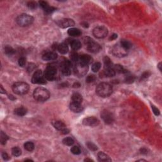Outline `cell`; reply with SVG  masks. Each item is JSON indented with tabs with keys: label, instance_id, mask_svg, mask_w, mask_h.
Here are the masks:
<instances>
[{
	"label": "cell",
	"instance_id": "9a60e30c",
	"mask_svg": "<svg viewBox=\"0 0 162 162\" xmlns=\"http://www.w3.org/2000/svg\"><path fill=\"white\" fill-rule=\"evenodd\" d=\"M43 59L45 61H52L55 60L57 59L58 55L55 52L49 51V52L46 53L43 55Z\"/></svg>",
	"mask_w": 162,
	"mask_h": 162
},
{
	"label": "cell",
	"instance_id": "b9f144b4",
	"mask_svg": "<svg viewBox=\"0 0 162 162\" xmlns=\"http://www.w3.org/2000/svg\"><path fill=\"white\" fill-rule=\"evenodd\" d=\"M135 80V77L133 75H128L127 77L125 78V82L128 84L132 83Z\"/></svg>",
	"mask_w": 162,
	"mask_h": 162
},
{
	"label": "cell",
	"instance_id": "ab89813d",
	"mask_svg": "<svg viewBox=\"0 0 162 162\" xmlns=\"http://www.w3.org/2000/svg\"><path fill=\"white\" fill-rule=\"evenodd\" d=\"M27 6L29 8L34 10V9H36L37 8V4L35 1H29L27 3Z\"/></svg>",
	"mask_w": 162,
	"mask_h": 162
},
{
	"label": "cell",
	"instance_id": "4fadbf2b",
	"mask_svg": "<svg viewBox=\"0 0 162 162\" xmlns=\"http://www.w3.org/2000/svg\"><path fill=\"white\" fill-rule=\"evenodd\" d=\"M62 66V72L65 76H69L71 74L70 68L72 67V63L69 60H65L61 65Z\"/></svg>",
	"mask_w": 162,
	"mask_h": 162
},
{
	"label": "cell",
	"instance_id": "bcb514c9",
	"mask_svg": "<svg viewBox=\"0 0 162 162\" xmlns=\"http://www.w3.org/2000/svg\"><path fill=\"white\" fill-rule=\"evenodd\" d=\"M61 132H62L63 134H67L69 133V130H68V129H67V127H66L65 129H64L63 130H62V131H61Z\"/></svg>",
	"mask_w": 162,
	"mask_h": 162
},
{
	"label": "cell",
	"instance_id": "cb8c5ba5",
	"mask_svg": "<svg viewBox=\"0 0 162 162\" xmlns=\"http://www.w3.org/2000/svg\"><path fill=\"white\" fill-rule=\"evenodd\" d=\"M70 44L72 49L75 51L78 50V49H79L81 48V43L80 42V40H72Z\"/></svg>",
	"mask_w": 162,
	"mask_h": 162
},
{
	"label": "cell",
	"instance_id": "11a10c76",
	"mask_svg": "<svg viewBox=\"0 0 162 162\" xmlns=\"http://www.w3.org/2000/svg\"><path fill=\"white\" fill-rule=\"evenodd\" d=\"M84 161H93V160H90V159H86V160H85Z\"/></svg>",
	"mask_w": 162,
	"mask_h": 162
},
{
	"label": "cell",
	"instance_id": "ba28073f",
	"mask_svg": "<svg viewBox=\"0 0 162 162\" xmlns=\"http://www.w3.org/2000/svg\"><path fill=\"white\" fill-rule=\"evenodd\" d=\"M112 53L113 55H115L117 57H124L127 56L128 54V50L124 48L121 45L120 43L117 44L113 47L112 48Z\"/></svg>",
	"mask_w": 162,
	"mask_h": 162
},
{
	"label": "cell",
	"instance_id": "d6a6232c",
	"mask_svg": "<svg viewBox=\"0 0 162 162\" xmlns=\"http://www.w3.org/2000/svg\"><path fill=\"white\" fill-rule=\"evenodd\" d=\"M63 143L65 144V145L67 146H72L74 143V141L72 138L71 137H65L63 139Z\"/></svg>",
	"mask_w": 162,
	"mask_h": 162
},
{
	"label": "cell",
	"instance_id": "ee69618b",
	"mask_svg": "<svg viewBox=\"0 0 162 162\" xmlns=\"http://www.w3.org/2000/svg\"><path fill=\"white\" fill-rule=\"evenodd\" d=\"M2 157H3V160H5V161H7V160H8L9 159H10V157H9L8 155L6 153H3Z\"/></svg>",
	"mask_w": 162,
	"mask_h": 162
},
{
	"label": "cell",
	"instance_id": "db71d44e",
	"mask_svg": "<svg viewBox=\"0 0 162 162\" xmlns=\"http://www.w3.org/2000/svg\"><path fill=\"white\" fill-rule=\"evenodd\" d=\"M158 68H159V69H160V70L161 71V63H159L158 66Z\"/></svg>",
	"mask_w": 162,
	"mask_h": 162
},
{
	"label": "cell",
	"instance_id": "5b68a950",
	"mask_svg": "<svg viewBox=\"0 0 162 162\" xmlns=\"http://www.w3.org/2000/svg\"><path fill=\"white\" fill-rule=\"evenodd\" d=\"M16 22L21 27H27L31 25L34 22V18L28 14H21L16 18Z\"/></svg>",
	"mask_w": 162,
	"mask_h": 162
},
{
	"label": "cell",
	"instance_id": "1f68e13d",
	"mask_svg": "<svg viewBox=\"0 0 162 162\" xmlns=\"http://www.w3.org/2000/svg\"><path fill=\"white\" fill-rule=\"evenodd\" d=\"M12 153L15 156H19L22 154V150L18 147H14L12 148Z\"/></svg>",
	"mask_w": 162,
	"mask_h": 162
},
{
	"label": "cell",
	"instance_id": "d590c367",
	"mask_svg": "<svg viewBox=\"0 0 162 162\" xmlns=\"http://www.w3.org/2000/svg\"><path fill=\"white\" fill-rule=\"evenodd\" d=\"M86 145H87V148L91 151H96L97 149H98L97 146L95 144H94L93 143H92V142H87V143H86Z\"/></svg>",
	"mask_w": 162,
	"mask_h": 162
},
{
	"label": "cell",
	"instance_id": "83f0119b",
	"mask_svg": "<svg viewBox=\"0 0 162 162\" xmlns=\"http://www.w3.org/2000/svg\"><path fill=\"white\" fill-rule=\"evenodd\" d=\"M24 148L28 151H32L34 149V144L32 142H27L24 144Z\"/></svg>",
	"mask_w": 162,
	"mask_h": 162
},
{
	"label": "cell",
	"instance_id": "d6986e66",
	"mask_svg": "<svg viewBox=\"0 0 162 162\" xmlns=\"http://www.w3.org/2000/svg\"><path fill=\"white\" fill-rule=\"evenodd\" d=\"M98 158L99 161H111L112 159L110 156L103 152H99L98 154Z\"/></svg>",
	"mask_w": 162,
	"mask_h": 162
},
{
	"label": "cell",
	"instance_id": "7402d4cb",
	"mask_svg": "<svg viewBox=\"0 0 162 162\" xmlns=\"http://www.w3.org/2000/svg\"><path fill=\"white\" fill-rule=\"evenodd\" d=\"M72 102L81 104L82 102V95L78 93H74L72 96Z\"/></svg>",
	"mask_w": 162,
	"mask_h": 162
},
{
	"label": "cell",
	"instance_id": "e0dca14e",
	"mask_svg": "<svg viewBox=\"0 0 162 162\" xmlns=\"http://www.w3.org/2000/svg\"><path fill=\"white\" fill-rule=\"evenodd\" d=\"M93 59L90 55H82L79 57V62L88 65L89 64L93 62Z\"/></svg>",
	"mask_w": 162,
	"mask_h": 162
},
{
	"label": "cell",
	"instance_id": "2e32d148",
	"mask_svg": "<svg viewBox=\"0 0 162 162\" xmlns=\"http://www.w3.org/2000/svg\"><path fill=\"white\" fill-rule=\"evenodd\" d=\"M70 109L74 113H80L83 110V107L80 103L72 102L70 105Z\"/></svg>",
	"mask_w": 162,
	"mask_h": 162
},
{
	"label": "cell",
	"instance_id": "44dd1931",
	"mask_svg": "<svg viewBox=\"0 0 162 162\" xmlns=\"http://www.w3.org/2000/svg\"><path fill=\"white\" fill-rule=\"evenodd\" d=\"M27 113V110L24 107H19L14 110V113L19 117H23Z\"/></svg>",
	"mask_w": 162,
	"mask_h": 162
},
{
	"label": "cell",
	"instance_id": "8d00e7d4",
	"mask_svg": "<svg viewBox=\"0 0 162 162\" xmlns=\"http://www.w3.org/2000/svg\"><path fill=\"white\" fill-rule=\"evenodd\" d=\"M71 152L74 155H77L80 154L81 150L79 146H73L72 148H71Z\"/></svg>",
	"mask_w": 162,
	"mask_h": 162
},
{
	"label": "cell",
	"instance_id": "ac0fdd59",
	"mask_svg": "<svg viewBox=\"0 0 162 162\" xmlns=\"http://www.w3.org/2000/svg\"><path fill=\"white\" fill-rule=\"evenodd\" d=\"M52 124L55 129H57L58 130H60V131H62V130L66 128V125L65 124V123L60 120L53 121Z\"/></svg>",
	"mask_w": 162,
	"mask_h": 162
},
{
	"label": "cell",
	"instance_id": "f1b7e54d",
	"mask_svg": "<svg viewBox=\"0 0 162 162\" xmlns=\"http://www.w3.org/2000/svg\"><path fill=\"white\" fill-rule=\"evenodd\" d=\"M5 53L7 55H13L15 53V50L10 46H6L5 47Z\"/></svg>",
	"mask_w": 162,
	"mask_h": 162
},
{
	"label": "cell",
	"instance_id": "f35d334b",
	"mask_svg": "<svg viewBox=\"0 0 162 162\" xmlns=\"http://www.w3.org/2000/svg\"><path fill=\"white\" fill-rule=\"evenodd\" d=\"M39 5L40 7L43 9L44 10H46L48 7H49V4L46 2V1H40L39 2Z\"/></svg>",
	"mask_w": 162,
	"mask_h": 162
},
{
	"label": "cell",
	"instance_id": "e575fe53",
	"mask_svg": "<svg viewBox=\"0 0 162 162\" xmlns=\"http://www.w3.org/2000/svg\"><path fill=\"white\" fill-rule=\"evenodd\" d=\"M101 64L99 62H96L94 64L92 65V70L94 72H97L99 70V69L101 68Z\"/></svg>",
	"mask_w": 162,
	"mask_h": 162
},
{
	"label": "cell",
	"instance_id": "7dc6e473",
	"mask_svg": "<svg viewBox=\"0 0 162 162\" xmlns=\"http://www.w3.org/2000/svg\"><path fill=\"white\" fill-rule=\"evenodd\" d=\"M117 37H118L117 34H113L112 35L111 37H110V40H113L116 39L117 38Z\"/></svg>",
	"mask_w": 162,
	"mask_h": 162
},
{
	"label": "cell",
	"instance_id": "9c48e42d",
	"mask_svg": "<svg viewBox=\"0 0 162 162\" xmlns=\"http://www.w3.org/2000/svg\"><path fill=\"white\" fill-rule=\"evenodd\" d=\"M93 34L96 38L103 39L106 37L108 34V31L105 26H98L93 29Z\"/></svg>",
	"mask_w": 162,
	"mask_h": 162
},
{
	"label": "cell",
	"instance_id": "816d5d0a",
	"mask_svg": "<svg viewBox=\"0 0 162 162\" xmlns=\"http://www.w3.org/2000/svg\"><path fill=\"white\" fill-rule=\"evenodd\" d=\"M5 91H6L3 89V88L2 86H1V93H6V92H5Z\"/></svg>",
	"mask_w": 162,
	"mask_h": 162
},
{
	"label": "cell",
	"instance_id": "74e56055",
	"mask_svg": "<svg viewBox=\"0 0 162 162\" xmlns=\"http://www.w3.org/2000/svg\"><path fill=\"white\" fill-rule=\"evenodd\" d=\"M96 79V77L94 75H89L86 77V81L87 83H91V82H93L94 81H95Z\"/></svg>",
	"mask_w": 162,
	"mask_h": 162
},
{
	"label": "cell",
	"instance_id": "c3c4849f",
	"mask_svg": "<svg viewBox=\"0 0 162 162\" xmlns=\"http://www.w3.org/2000/svg\"><path fill=\"white\" fill-rule=\"evenodd\" d=\"M80 86V84L79 83V82H75V83L73 85V87L74 88H77V87H79Z\"/></svg>",
	"mask_w": 162,
	"mask_h": 162
},
{
	"label": "cell",
	"instance_id": "836d02e7",
	"mask_svg": "<svg viewBox=\"0 0 162 162\" xmlns=\"http://www.w3.org/2000/svg\"><path fill=\"white\" fill-rule=\"evenodd\" d=\"M70 57L71 60L73 61V62H76L79 61V57H80V56H79V55H78L76 52H75V51H72L70 53Z\"/></svg>",
	"mask_w": 162,
	"mask_h": 162
},
{
	"label": "cell",
	"instance_id": "603a6c76",
	"mask_svg": "<svg viewBox=\"0 0 162 162\" xmlns=\"http://www.w3.org/2000/svg\"><path fill=\"white\" fill-rule=\"evenodd\" d=\"M58 50L61 54H66L68 51V47L66 43H61L58 46Z\"/></svg>",
	"mask_w": 162,
	"mask_h": 162
},
{
	"label": "cell",
	"instance_id": "60d3db41",
	"mask_svg": "<svg viewBox=\"0 0 162 162\" xmlns=\"http://www.w3.org/2000/svg\"><path fill=\"white\" fill-rule=\"evenodd\" d=\"M18 65L20 67H24L26 64V58L25 57H21L18 59Z\"/></svg>",
	"mask_w": 162,
	"mask_h": 162
},
{
	"label": "cell",
	"instance_id": "7a4b0ae2",
	"mask_svg": "<svg viewBox=\"0 0 162 162\" xmlns=\"http://www.w3.org/2000/svg\"><path fill=\"white\" fill-rule=\"evenodd\" d=\"M34 99L39 102H44L48 100L50 96V94L48 89L44 87H37L34 90L33 93Z\"/></svg>",
	"mask_w": 162,
	"mask_h": 162
},
{
	"label": "cell",
	"instance_id": "7c38bea8",
	"mask_svg": "<svg viewBox=\"0 0 162 162\" xmlns=\"http://www.w3.org/2000/svg\"><path fill=\"white\" fill-rule=\"evenodd\" d=\"M56 24L59 27L62 28H67L73 27L75 25V22L72 19L70 18H62L56 21Z\"/></svg>",
	"mask_w": 162,
	"mask_h": 162
},
{
	"label": "cell",
	"instance_id": "30bf717a",
	"mask_svg": "<svg viewBox=\"0 0 162 162\" xmlns=\"http://www.w3.org/2000/svg\"><path fill=\"white\" fill-rule=\"evenodd\" d=\"M46 80L44 75V73L40 70L36 71L32 77V83L36 84H44L46 83Z\"/></svg>",
	"mask_w": 162,
	"mask_h": 162
},
{
	"label": "cell",
	"instance_id": "6da1fadb",
	"mask_svg": "<svg viewBox=\"0 0 162 162\" xmlns=\"http://www.w3.org/2000/svg\"><path fill=\"white\" fill-rule=\"evenodd\" d=\"M113 92V87L110 84L106 82H102L98 85L96 89V93L102 98L110 96Z\"/></svg>",
	"mask_w": 162,
	"mask_h": 162
},
{
	"label": "cell",
	"instance_id": "d4e9b609",
	"mask_svg": "<svg viewBox=\"0 0 162 162\" xmlns=\"http://www.w3.org/2000/svg\"><path fill=\"white\" fill-rule=\"evenodd\" d=\"M104 75L108 77H112L115 75V71L114 70L113 68H105V70L103 71Z\"/></svg>",
	"mask_w": 162,
	"mask_h": 162
},
{
	"label": "cell",
	"instance_id": "277c9868",
	"mask_svg": "<svg viewBox=\"0 0 162 162\" xmlns=\"http://www.w3.org/2000/svg\"><path fill=\"white\" fill-rule=\"evenodd\" d=\"M12 90L16 94L24 95L29 91V86L24 82H17L12 86Z\"/></svg>",
	"mask_w": 162,
	"mask_h": 162
},
{
	"label": "cell",
	"instance_id": "52a82bcc",
	"mask_svg": "<svg viewBox=\"0 0 162 162\" xmlns=\"http://www.w3.org/2000/svg\"><path fill=\"white\" fill-rule=\"evenodd\" d=\"M88 70V65L80 63V62H79V63H77L75 65V68H74L75 75H77L78 77H82L84 75H86V74L87 73Z\"/></svg>",
	"mask_w": 162,
	"mask_h": 162
},
{
	"label": "cell",
	"instance_id": "7bdbcfd3",
	"mask_svg": "<svg viewBox=\"0 0 162 162\" xmlns=\"http://www.w3.org/2000/svg\"><path fill=\"white\" fill-rule=\"evenodd\" d=\"M151 108H152L153 112V113H155V115L158 116L159 115H160V111H159L158 109L156 107H155L154 105H151Z\"/></svg>",
	"mask_w": 162,
	"mask_h": 162
},
{
	"label": "cell",
	"instance_id": "f907efd6",
	"mask_svg": "<svg viewBox=\"0 0 162 162\" xmlns=\"http://www.w3.org/2000/svg\"><path fill=\"white\" fill-rule=\"evenodd\" d=\"M141 153L143 154H146L147 153V150L145 149V148H143V149H141Z\"/></svg>",
	"mask_w": 162,
	"mask_h": 162
},
{
	"label": "cell",
	"instance_id": "f5cc1de1",
	"mask_svg": "<svg viewBox=\"0 0 162 162\" xmlns=\"http://www.w3.org/2000/svg\"><path fill=\"white\" fill-rule=\"evenodd\" d=\"M9 96H10V97H9V98H10V99H12V100H14V99H16V98H14V97H13V96H12V95Z\"/></svg>",
	"mask_w": 162,
	"mask_h": 162
},
{
	"label": "cell",
	"instance_id": "ffe728a7",
	"mask_svg": "<svg viewBox=\"0 0 162 162\" xmlns=\"http://www.w3.org/2000/svg\"><path fill=\"white\" fill-rule=\"evenodd\" d=\"M68 34L69 36H72V37H79V36H80L82 34V32H81V31L79 29H77V28H71V29H68Z\"/></svg>",
	"mask_w": 162,
	"mask_h": 162
},
{
	"label": "cell",
	"instance_id": "8fae6325",
	"mask_svg": "<svg viewBox=\"0 0 162 162\" xmlns=\"http://www.w3.org/2000/svg\"><path fill=\"white\" fill-rule=\"evenodd\" d=\"M101 117L106 124H111L114 121V116L108 110H103L101 113Z\"/></svg>",
	"mask_w": 162,
	"mask_h": 162
},
{
	"label": "cell",
	"instance_id": "f6af8a7d",
	"mask_svg": "<svg viewBox=\"0 0 162 162\" xmlns=\"http://www.w3.org/2000/svg\"><path fill=\"white\" fill-rule=\"evenodd\" d=\"M149 75H150V73H149V72H145L143 73V75H141V78H143V79H146V78H148Z\"/></svg>",
	"mask_w": 162,
	"mask_h": 162
},
{
	"label": "cell",
	"instance_id": "484cf974",
	"mask_svg": "<svg viewBox=\"0 0 162 162\" xmlns=\"http://www.w3.org/2000/svg\"><path fill=\"white\" fill-rule=\"evenodd\" d=\"M104 61V65H105V68H113V63H112L111 60L108 56H105L103 59Z\"/></svg>",
	"mask_w": 162,
	"mask_h": 162
},
{
	"label": "cell",
	"instance_id": "4dcf8cb0",
	"mask_svg": "<svg viewBox=\"0 0 162 162\" xmlns=\"http://www.w3.org/2000/svg\"><path fill=\"white\" fill-rule=\"evenodd\" d=\"M8 139V136L4 133L3 132H1V134H0V140H1V143L2 144H5L6 143V141Z\"/></svg>",
	"mask_w": 162,
	"mask_h": 162
},
{
	"label": "cell",
	"instance_id": "681fc988",
	"mask_svg": "<svg viewBox=\"0 0 162 162\" xmlns=\"http://www.w3.org/2000/svg\"><path fill=\"white\" fill-rule=\"evenodd\" d=\"M81 25H82V27H84L85 28L89 27V24H87V22H82V24H81Z\"/></svg>",
	"mask_w": 162,
	"mask_h": 162
},
{
	"label": "cell",
	"instance_id": "4316f807",
	"mask_svg": "<svg viewBox=\"0 0 162 162\" xmlns=\"http://www.w3.org/2000/svg\"><path fill=\"white\" fill-rule=\"evenodd\" d=\"M113 68L115 71V72H117L121 73V74H125V73L127 72V71L122 66L120 65H116L114 66V67Z\"/></svg>",
	"mask_w": 162,
	"mask_h": 162
},
{
	"label": "cell",
	"instance_id": "3957f363",
	"mask_svg": "<svg viewBox=\"0 0 162 162\" xmlns=\"http://www.w3.org/2000/svg\"><path fill=\"white\" fill-rule=\"evenodd\" d=\"M84 44L87 46V51L92 53H97L101 50V48L98 43H96L93 39L89 37H85L83 38Z\"/></svg>",
	"mask_w": 162,
	"mask_h": 162
},
{
	"label": "cell",
	"instance_id": "5bb4252c",
	"mask_svg": "<svg viewBox=\"0 0 162 162\" xmlns=\"http://www.w3.org/2000/svg\"><path fill=\"white\" fill-rule=\"evenodd\" d=\"M82 124L86 126L96 127L99 124V120L94 117H89L85 118L82 121Z\"/></svg>",
	"mask_w": 162,
	"mask_h": 162
},
{
	"label": "cell",
	"instance_id": "f546056e",
	"mask_svg": "<svg viewBox=\"0 0 162 162\" xmlns=\"http://www.w3.org/2000/svg\"><path fill=\"white\" fill-rule=\"evenodd\" d=\"M120 43L121 45L124 48H125V49H127V50H129V49H130L132 47L131 43H130L129 41H128V40H121Z\"/></svg>",
	"mask_w": 162,
	"mask_h": 162
},
{
	"label": "cell",
	"instance_id": "8992f818",
	"mask_svg": "<svg viewBox=\"0 0 162 162\" xmlns=\"http://www.w3.org/2000/svg\"><path fill=\"white\" fill-rule=\"evenodd\" d=\"M56 73H57L56 67L53 65H49L46 67L44 73V77L48 80H54L56 79Z\"/></svg>",
	"mask_w": 162,
	"mask_h": 162
}]
</instances>
